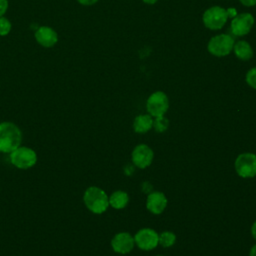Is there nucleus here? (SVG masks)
<instances>
[{"mask_svg": "<svg viewBox=\"0 0 256 256\" xmlns=\"http://www.w3.org/2000/svg\"><path fill=\"white\" fill-rule=\"evenodd\" d=\"M175 240H176V236L174 233L165 231L159 235L158 243H160L163 247H170L175 243Z\"/></svg>", "mask_w": 256, "mask_h": 256, "instance_id": "f3484780", "label": "nucleus"}, {"mask_svg": "<svg viewBox=\"0 0 256 256\" xmlns=\"http://www.w3.org/2000/svg\"><path fill=\"white\" fill-rule=\"evenodd\" d=\"M11 164L18 169H29L37 162L36 152L27 146H19L10 153Z\"/></svg>", "mask_w": 256, "mask_h": 256, "instance_id": "7ed1b4c3", "label": "nucleus"}, {"mask_svg": "<svg viewBox=\"0 0 256 256\" xmlns=\"http://www.w3.org/2000/svg\"><path fill=\"white\" fill-rule=\"evenodd\" d=\"M134 243V238L129 233L121 232L113 237L111 241V246L115 252L120 254H126L133 249Z\"/></svg>", "mask_w": 256, "mask_h": 256, "instance_id": "f8f14e48", "label": "nucleus"}, {"mask_svg": "<svg viewBox=\"0 0 256 256\" xmlns=\"http://www.w3.org/2000/svg\"><path fill=\"white\" fill-rule=\"evenodd\" d=\"M22 132L13 122L4 121L0 123V152L11 153L21 146Z\"/></svg>", "mask_w": 256, "mask_h": 256, "instance_id": "f257e3e1", "label": "nucleus"}, {"mask_svg": "<svg viewBox=\"0 0 256 256\" xmlns=\"http://www.w3.org/2000/svg\"><path fill=\"white\" fill-rule=\"evenodd\" d=\"M202 20L206 28L210 30H219L228 20L226 9L220 6H212L203 13Z\"/></svg>", "mask_w": 256, "mask_h": 256, "instance_id": "39448f33", "label": "nucleus"}, {"mask_svg": "<svg viewBox=\"0 0 256 256\" xmlns=\"http://www.w3.org/2000/svg\"><path fill=\"white\" fill-rule=\"evenodd\" d=\"M249 256H256V244L251 248Z\"/></svg>", "mask_w": 256, "mask_h": 256, "instance_id": "a878e982", "label": "nucleus"}, {"mask_svg": "<svg viewBox=\"0 0 256 256\" xmlns=\"http://www.w3.org/2000/svg\"><path fill=\"white\" fill-rule=\"evenodd\" d=\"M233 51L235 56L241 60L246 61L251 59L253 56V49L251 45L244 40H239L235 42L233 46Z\"/></svg>", "mask_w": 256, "mask_h": 256, "instance_id": "4468645a", "label": "nucleus"}, {"mask_svg": "<svg viewBox=\"0 0 256 256\" xmlns=\"http://www.w3.org/2000/svg\"><path fill=\"white\" fill-rule=\"evenodd\" d=\"M153 160V151L152 149L145 145L139 144L132 151V161L135 166L138 168H146L151 164Z\"/></svg>", "mask_w": 256, "mask_h": 256, "instance_id": "9d476101", "label": "nucleus"}, {"mask_svg": "<svg viewBox=\"0 0 256 256\" xmlns=\"http://www.w3.org/2000/svg\"><path fill=\"white\" fill-rule=\"evenodd\" d=\"M153 127V119L150 114L138 115L133 122V128L137 133H145Z\"/></svg>", "mask_w": 256, "mask_h": 256, "instance_id": "2eb2a0df", "label": "nucleus"}, {"mask_svg": "<svg viewBox=\"0 0 256 256\" xmlns=\"http://www.w3.org/2000/svg\"><path fill=\"white\" fill-rule=\"evenodd\" d=\"M35 39L38 44L45 48L53 47L58 41L56 31L49 26H40L35 31Z\"/></svg>", "mask_w": 256, "mask_h": 256, "instance_id": "9b49d317", "label": "nucleus"}, {"mask_svg": "<svg viewBox=\"0 0 256 256\" xmlns=\"http://www.w3.org/2000/svg\"><path fill=\"white\" fill-rule=\"evenodd\" d=\"M239 1L241 2V4H243L244 6H247V7L256 5V0H239Z\"/></svg>", "mask_w": 256, "mask_h": 256, "instance_id": "4be33fe9", "label": "nucleus"}, {"mask_svg": "<svg viewBox=\"0 0 256 256\" xmlns=\"http://www.w3.org/2000/svg\"><path fill=\"white\" fill-rule=\"evenodd\" d=\"M78 3L82 4V5H85V6H89V5H93L95 4L98 0H77Z\"/></svg>", "mask_w": 256, "mask_h": 256, "instance_id": "5701e85b", "label": "nucleus"}, {"mask_svg": "<svg viewBox=\"0 0 256 256\" xmlns=\"http://www.w3.org/2000/svg\"><path fill=\"white\" fill-rule=\"evenodd\" d=\"M254 25V17L250 13L237 14L231 21V32L235 36L247 35Z\"/></svg>", "mask_w": 256, "mask_h": 256, "instance_id": "6e6552de", "label": "nucleus"}, {"mask_svg": "<svg viewBox=\"0 0 256 256\" xmlns=\"http://www.w3.org/2000/svg\"><path fill=\"white\" fill-rule=\"evenodd\" d=\"M12 28L11 22L4 16L0 17V36H6L10 33Z\"/></svg>", "mask_w": 256, "mask_h": 256, "instance_id": "6ab92c4d", "label": "nucleus"}, {"mask_svg": "<svg viewBox=\"0 0 256 256\" xmlns=\"http://www.w3.org/2000/svg\"><path fill=\"white\" fill-rule=\"evenodd\" d=\"M143 2L146 4H154L157 2V0H143Z\"/></svg>", "mask_w": 256, "mask_h": 256, "instance_id": "bb28decb", "label": "nucleus"}, {"mask_svg": "<svg viewBox=\"0 0 256 256\" xmlns=\"http://www.w3.org/2000/svg\"><path fill=\"white\" fill-rule=\"evenodd\" d=\"M251 233H252V236L256 239V221L253 223V225L251 227Z\"/></svg>", "mask_w": 256, "mask_h": 256, "instance_id": "393cba45", "label": "nucleus"}, {"mask_svg": "<svg viewBox=\"0 0 256 256\" xmlns=\"http://www.w3.org/2000/svg\"><path fill=\"white\" fill-rule=\"evenodd\" d=\"M85 206L94 214H102L109 206L107 194L99 187L91 186L87 188L83 195Z\"/></svg>", "mask_w": 256, "mask_h": 256, "instance_id": "f03ea898", "label": "nucleus"}, {"mask_svg": "<svg viewBox=\"0 0 256 256\" xmlns=\"http://www.w3.org/2000/svg\"><path fill=\"white\" fill-rule=\"evenodd\" d=\"M169 107V101L167 95L162 91H156L152 93L146 102V109L151 116L159 117L163 116Z\"/></svg>", "mask_w": 256, "mask_h": 256, "instance_id": "423d86ee", "label": "nucleus"}, {"mask_svg": "<svg viewBox=\"0 0 256 256\" xmlns=\"http://www.w3.org/2000/svg\"><path fill=\"white\" fill-rule=\"evenodd\" d=\"M168 119L165 118L164 116H159V117H155V120L153 121V127L155 128L156 131L158 132H163L167 129L168 127Z\"/></svg>", "mask_w": 256, "mask_h": 256, "instance_id": "a211bd4d", "label": "nucleus"}, {"mask_svg": "<svg viewBox=\"0 0 256 256\" xmlns=\"http://www.w3.org/2000/svg\"><path fill=\"white\" fill-rule=\"evenodd\" d=\"M245 79L250 87L256 89V67H253L248 70Z\"/></svg>", "mask_w": 256, "mask_h": 256, "instance_id": "aec40b11", "label": "nucleus"}, {"mask_svg": "<svg viewBox=\"0 0 256 256\" xmlns=\"http://www.w3.org/2000/svg\"><path fill=\"white\" fill-rule=\"evenodd\" d=\"M8 9V0H0V17L4 16Z\"/></svg>", "mask_w": 256, "mask_h": 256, "instance_id": "412c9836", "label": "nucleus"}, {"mask_svg": "<svg viewBox=\"0 0 256 256\" xmlns=\"http://www.w3.org/2000/svg\"><path fill=\"white\" fill-rule=\"evenodd\" d=\"M158 233L151 228H143L134 236V242L142 250H152L158 245Z\"/></svg>", "mask_w": 256, "mask_h": 256, "instance_id": "1a4fd4ad", "label": "nucleus"}, {"mask_svg": "<svg viewBox=\"0 0 256 256\" xmlns=\"http://www.w3.org/2000/svg\"><path fill=\"white\" fill-rule=\"evenodd\" d=\"M167 205V199L162 192H152L146 200L147 209L153 214H160L164 211Z\"/></svg>", "mask_w": 256, "mask_h": 256, "instance_id": "ddd939ff", "label": "nucleus"}, {"mask_svg": "<svg viewBox=\"0 0 256 256\" xmlns=\"http://www.w3.org/2000/svg\"><path fill=\"white\" fill-rule=\"evenodd\" d=\"M129 201V197L124 191H115L109 197V205L115 209L124 208Z\"/></svg>", "mask_w": 256, "mask_h": 256, "instance_id": "dca6fc26", "label": "nucleus"}, {"mask_svg": "<svg viewBox=\"0 0 256 256\" xmlns=\"http://www.w3.org/2000/svg\"><path fill=\"white\" fill-rule=\"evenodd\" d=\"M226 12H227V16H228V18H234L236 15H237V12H236V10L234 9V8H228L227 10H226Z\"/></svg>", "mask_w": 256, "mask_h": 256, "instance_id": "b1692460", "label": "nucleus"}, {"mask_svg": "<svg viewBox=\"0 0 256 256\" xmlns=\"http://www.w3.org/2000/svg\"><path fill=\"white\" fill-rule=\"evenodd\" d=\"M235 169L239 176L250 178L256 176V155L242 153L235 160Z\"/></svg>", "mask_w": 256, "mask_h": 256, "instance_id": "0eeeda50", "label": "nucleus"}, {"mask_svg": "<svg viewBox=\"0 0 256 256\" xmlns=\"http://www.w3.org/2000/svg\"><path fill=\"white\" fill-rule=\"evenodd\" d=\"M234 39L228 34H219L213 36L207 45V49L210 54L216 57H224L228 55L234 46Z\"/></svg>", "mask_w": 256, "mask_h": 256, "instance_id": "20e7f679", "label": "nucleus"}, {"mask_svg": "<svg viewBox=\"0 0 256 256\" xmlns=\"http://www.w3.org/2000/svg\"><path fill=\"white\" fill-rule=\"evenodd\" d=\"M158 256H163V255H158Z\"/></svg>", "mask_w": 256, "mask_h": 256, "instance_id": "cd10ccee", "label": "nucleus"}]
</instances>
